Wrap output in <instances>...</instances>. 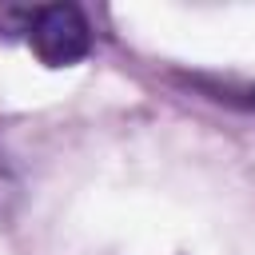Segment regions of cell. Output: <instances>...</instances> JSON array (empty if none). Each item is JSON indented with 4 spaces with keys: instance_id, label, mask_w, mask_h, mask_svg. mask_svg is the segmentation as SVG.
I'll list each match as a JSON object with an SVG mask.
<instances>
[{
    "instance_id": "cell-1",
    "label": "cell",
    "mask_w": 255,
    "mask_h": 255,
    "mask_svg": "<svg viewBox=\"0 0 255 255\" xmlns=\"http://www.w3.org/2000/svg\"><path fill=\"white\" fill-rule=\"evenodd\" d=\"M24 36H28L36 60L48 64V68L80 64L92 52V24H88V16L76 4H44V8H32V20H28V32Z\"/></svg>"
}]
</instances>
